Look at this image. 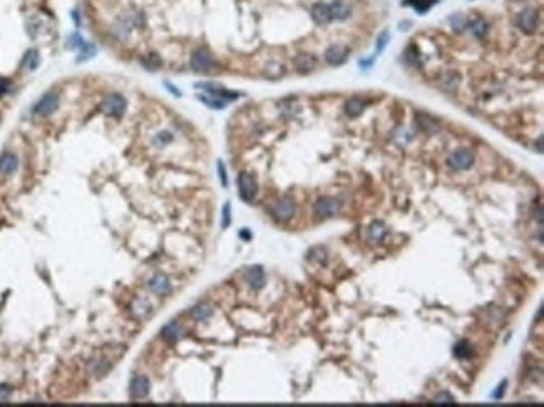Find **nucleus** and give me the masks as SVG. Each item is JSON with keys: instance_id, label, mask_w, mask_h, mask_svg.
<instances>
[{"instance_id": "nucleus-4", "label": "nucleus", "mask_w": 544, "mask_h": 407, "mask_svg": "<svg viewBox=\"0 0 544 407\" xmlns=\"http://www.w3.org/2000/svg\"><path fill=\"white\" fill-rule=\"evenodd\" d=\"M340 210H342V201L335 196L320 198V199H317L315 206H313V211H315V215L320 218H330V216L337 215Z\"/></svg>"}, {"instance_id": "nucleus-23", "label": "nucleus", "mask_w": 544, "mask_h": 407, "mask_svg": "<svg viewBox=\"0 0 544 407\" xmlns=\"http://www.w3.org/2000/svg\"><path fill=\"white\" fill-rule=\"evenodd\" d=\"M198 99L201 101L203 104H206L208 107H211V109H223L226 106V101H223V99H220V97H216V96H211L208 93L198 94Z\"/></svg>"}, {"instance_id": "nucleus-5", "label": "nucleus", "mask_w": 544, "mask_h": 407, "mask_svg": "<svg viewBox=\"0 0 544 407\" xmlns=\"http://www.w3.org/2000/svg\"><path fill=\"white\" fill-rule=\"evenodd\" d=\"M447 165L454 169V171H465V169H469L474 165V153L469 149H457L447 160Z\"/></svg>"}, {"instance_id": "nucleus-31", "label": "nucleus", "mask_w": 544, "mask_h": 407, "mask_svg": "<svg viewBox=\"0 0 544 407\" xmlns=\"http://www.w3.org/2000/svg\"><path fill=\"white\" fill-rule=\"evenodd\" d=\"M229 223H231V205L226 203L223 206V220H221V227L228 228Z\"/></svg>"}, {"instance_id": "nucleus-18", "label": "nucleus", "mask_w": 544, "mask_h": 407, "mask_svg": "<svg viewBox=\"0 0 544 407\" xmlns=\"http://www.w3.org/2000/svg\"><path fill=\"white\" fill-rule=\"evenodd\" d=\"M181 335H183V330H181L178 322H169V324H166L161 329V337L164 338L168 344H176L181 338Z\"/></svg>"}, {"instance_id": "nucleus-9", "label": "nucleus", "mask_w": 544, "mask_h": 407, "mask_svg": "<svg viewBox=\"0 0 544 407\" xmlns=\"http://www.w3.org/2000/svg\"><path fill=\"white\" fill-rule=\"evenodd\" d=\"M347 57H348V49L345 46L335 44V46H330L325 51V60L330 65H342L347 60Z\"/></svg>"}, {"instance_id": "nucleus-6", "label": "nucleus", "mask_w": 544, "mask_h": 407, "mask_svg": "<svg viewBox=\"0 0 544 407\" xmlns=\"http://www.w3.org/2000/svg\"><path fill=\"white\" fill-rule=\"evenodd\" d=\"M213 65H215L213 57L204 49H198L191 56V67L195 72H199V74H206V72L213 69Z\"/></svg>"}, {"instance_id": "nucleus-1", "label": "nucleus", "mask_w": 544, "mask_h": 407, "mask_svg": "<svg viewBox=\"0 0 544 407\" xmlns=\"http://www.w3.org/2000/svg\"><path fill=\"white\" fill-rule=\"evenodd\" d=\"M516 26L519 27V30L528 35H533L537 30V24H539V15H537V10L533 7L523 9L519 14L516 15Z\"/></svg>"}, {"instance_id": "nucleus-38", "label": "nucleus", "mask_w": 544, "mask_h": 407, "mask_svg": "<svg viewBox=\"0 0 544 407\" xmlns=\"http://www.w3.org/2000/svg\"><path fill=\"white\" fill-rule=\"evenodd\" d=\"M164 86H166V89H169V91H171V93H173L174 96H178V97L181 96V93H179V89H178V87H174V86H173V84H169V82H164Z\"/></svg>"}, {"instance_id": "nucleus-35", "label": "nucleus", "mask_w": 544, "mask_h": 407, "mask_svg": "<svg viewBox=\"0 0 544 407\" xmlns=\"http://www.w3.org/2000/svg\"><path fill=\"white\" fill-rule=\"evenodd\" d=\"M70 46L72 47H82L84 44H86V42H84L82 40V37H81V35H77V34H74V35H72V37H70Z\"/></svg>"}, {"instance_id": "nucleus-30", "label": "nucleus", "mask_w": 544, "mask_h": 407, "mask_svg": "<svg viewBox=\"0 0 544 407\" xmlns=\"http://www.w3.org/2000/svg\"><path fill=\"white\" fill-rule=\"evenodd\" d=\"M389 39H390L389 30H384V32L380 34L377 37V40H375V54H382L384 52L385 46L389 44Z\"/></svg>"}, {"instance_id": "nucleus-28", "label": "nucleus", "mask_w": 544, "mask_h": 407, "mask_svg": "<svg viewBox=\"0 0 544 407\" xmlns=\"http://www.w3.org/2000/svg\"><path fill=\"white\" fill-rule=\"evenodd\" d=\"M308 258H310L312 262H317L318 265H325V263H326V252H325V248H322V246L312 248V250L308 252Z\"/></svg>"}, {"instance_id": "nucleus-12", "label": "nucleus", "mask_w": 544, "mask_h": 407, "mask_svg": "<svg viewBox=\"0 0 544 407\" xmlns=\"http://www.w3.org/2000/svg\"><path fill=\"white\" fill-rule=\"evenodd\" d=\"M148 287L159 295H168L169 291H171V282H169V278L166 275H162V273H156V275L149 278Z\"/></svg>"}, {"instance_id": "nucleus-34", "label": "nucleus", "mask_w": 544, "mask_h": 407, "mask_svg": "<svg viewBox=\"0 0 544 407\" xmlns=\"http://www.w3.org/2000/svg\"><path fill=\"white\" fill-rule=\"evenodd\" d=\"M218 173H220V179L223 186H228V176H226V168L223 165V161H218Z\"/></svg>"}, {"instance_id": "nucleus-26", "label": "nucleus", "mask_w": 544, "mask_h": 407, "mask_svg": "<svg viewBox=\"0 0 544 407\" xmlns=\"http://www.w3.org/2000/svg\"><path fill=\"white\" fill-rule=\"evenodd\" d=\"M469 29H470V32H472L477 39H482L487 34V22L484 19H476V20L470 22Z\"/></svg>"}, {"instance_id": "nucleus-39", "label": "nucleus", "mask_w": 544, "mask_h": 407, "mask_svg": "<svg viewBox=\"0 0 544 407\" xmlns=\"http://www.w3.org/2000/svg\"><path fill=\"white\" fill-rule=\"evenodd\" d=\"M240 235H241V236H245V238H250V236H251V235L248 233V232H241Z\"/></svg>"}, {"instance_id": "nucleus-19", "label": "nucleus", "mask_w": 544, "mask_h": 407, "mask_svg": "<svg viewBox=\"0 0 544 407\" xmlns=\"http://www.w3.org/2000/svg\"><path fill=\"white\" fill-rule=\"evenodd\" d=\"M364 107H365L364 101H360L359 97H353V99L347 101V104H345V112H347V116H348V118H359L360 114L364 112Z\"/></svg>"}, {"instance_id": "nucleus-8", "label": "nucleus", "mask_w": 544, "mask_h": 407, "mask_svg": "<svg viewBox=\"0 0 544 407\" xmlns=\"http://www.w3.org/2000/svg\"><path fill=\"white\" fill-rule=\"evenodd\" d=\"M196 89H203L206 91L208 94L211 96H216L220 97V99L223 101H233V99H238L240 96H243V93H236V91H228L225 87H220V86H215V84H208V82H201V84H195Z\"/></svg>"}, {"instance_id": "nucleus-36", "label": "nucleus", "mask_w": 544, "mask_h": 407, "mask_svg": "<svg viewBox=\"0 0 544 407\" xmlns=\"http://www.w3.org/2000/svg\"><path fill=\"white\" fill-rule=\"evenodd\" d=\"M9 397H10V389L5 386H0V402L7 400Z\"/></svg>"}, {"instance_id": "nucleus-22", "label": "nucleus", "mask_w": 544, "mask_h": 407, "mask_svg": "<svg viewBox=\"0 0 544 407\" xmlns=\"http://www.w3.org/2000/svg\"><path fill=\"white\" fill-rule=\"evenodd\" d=\"M191 317L196 319V320H206L211 313H213V308H211L208 303H198V305H195L190 310Z\"/></svg>"}, {"instance_id": "nucleus-20", "label": "nucleus", "mask_w": 544, "mask_h": 407, "mask_svg": "<svg viewBox=\"0 0 544 407\" xmlns=\"http://www.w3.org/2000/svg\"><path fill=\"white\" fill-rule=\"evenodd\" d=\"M263 74L267 76L268 79H278V77H281L283 74H285V67H283V64L271 60V62H268L267 65H265Z\"/></svg>"}, {"instance_id": "nucleus-32", "label": "nucleus", "mask_w": 544, "mask_h": 407, "mask_svg": "<svg viewBox=\"0 0 544 407\" xmlns=\"http://www.w3.org/2000/svg\"><path fill=\"white\" fill-rule=\"evenodd\" d=\"M171 139H173V136H171V132H168V131H164V132H159V134H158V138H156V139H154V143H156V144H158V146H164L166 143H169V141H171Z\"/></svg>"}, {"instance_id": "nucleus-14", "label": "nucleus", "mask_w": 544, "mask_h": 407, "mask_svg": "<svg viewBox=\"0 0 544 407\" xmlns=\"http://www.w3.org/2000/svg\"><path fill=\"white\" fill-rule=\"evenodd\" d=\"M295 69H297L300 74H306V72H312L317 67V59L312 54H298L293 60Z\"/></svg>"}, {"instance_id": "nucleus-27", "label": "nucleus", "mask_w": 544, "mask_h": 407, "mask_svg": "<svg viewBox=\"0 0 544 407\" xmlns=\"http://www.w3.org/2000/svg\"><path fill=\"white\" fill-rule=\"evenodd\" d=\"M39 65V52L37 51H29L26 54V57L22 60V67H26L27 71H34Z\"/></svg>"}, {"instance_id": "nucleus-11", "label": "nucleus", "mask_w": 544, "mask_h": 407, "mask_svg": "<svg viewBox=\"0 0 544 407\" xmlns=\"http://www.w3.org/2000/svg\"><path fill=\"white\" fill-rule=\"evenodd\" d=\"M273 215H275L276 220H280V221H287V220H290V218H292V216L295 215V203H293V199H290V198H281L280 201H278V203L275 205V208H273Z\"/></svg>"}, {"instance_id": "nucleus-17", "label": "nucleus", "mask_w": 544, "mask_h": 407, "mask_svg": "<svg viewBox=\"0 0 544 407\" xmlns=\"http://www.w3.org/2000/svg\"><path fill=\"white\" fill-rule=\"evenodd\" d=\"M246 282H248V285H250L251 288H255V290L263 288V285H265V272H263L262 266L256 265V266H251V268H248V272H246Z\"/></svg>"}, {"instance_id": "nucleus-24", "label": "nucleus", "mask_w": 544, "mask_h": 407, "mask_svg": "<svg viewBox=\"0 0 544 407\" xmlns=\"http://www.w3.org/2000/svg\"><path fill=\"white\" fill-rule=\"evenodd\" d=\"M141 62H143V65H144L146 69L154 71V69H159V67H161L162 59H161L156 52H149V54H146V56L141 59Z\"/></svg>"}, {"instance_id": "nucleus-16", "label": "nucleus", "mask_w": 544, "mask_h": 407, "mask_svg": "<svg viewBox=\"0 0 544 407\" xmlns=\"http://www.w3.org/2000/svg\"><path fill=\"white\" fill-rule=\"evenodd\" d=\"M330 10L334 20H345L352 15V7H350L345 0H334L330 4Z\"/></svg>"}, {"instance_id": "nucleus-15", "label": "nucleus", "mask_w": 544, "mask_h": 407, "mask_svg": "<svg viewBox=\"0 0 544 407\" xmlns=\"http://www.w3.org/2000/svg\"><path fill=\"white\" fill-rule=\"evenodd\" d=\"M17 168H19V157L14 153H4L0 156V174L10 176L17 171Z\"/></svg>"}, {"instance_id": "nucleus-13", "label": "nucleus", "mask_w": 544, "mask_h": 407, "mask_svg": "<svg viewBox=\"0 0 544 407\" xmlns=\"http://www.w3.org/2000/svg\"><path fill=\"white\" fill-rule=\"evenodd\" d=\"M149 389H151V384H149L148 377H144V375H136V377H132V380H131V396L132 397H136V399L146 397L149 394Z\"/></svg>"}, {"instance_id": "nucleus-10", "label": "nucleus", "mask_w": 544, "mask_h": 407, "mask_svg": "<svg viewBox=\"0 0 544 407\" xmlns=\"http://www.w3.org/2000/svg\"><path fill=\"white\" fill-rule=\"evenodd\" d=\"M312 19L315 20L318 26H326V24H330L332 20H334L332 10H330V4L317 2L312 7Z\"/></svg>"}, {"instance_id": "nucleus-21", "label": "nucleus", "mask_w": 544, "mask_h": 407, "mask_svg": "<svg viewBox=\"0 0 544 407\" xmlns=\"http://www.w3.org/2000/svg\"><path fill=\"white\" fill-rule=\"evenodd\" d=\"M109 367H111V362H109V359H106V357H98V359H94L92 362H90L89 366V370L96 375H101V374H106Z\"/></svg>"}, {"instance_id": "nucleus-33", "label": "nucleus", "mask_w": 544, "mask_h": 407, "mask_svg": "<svg viewBox=\"0 0 544 407\" xmlns=\"http://www.w3.org/2000/svg\"><path fill=\"white\" fill-rule=\"evenodd\" d=\"M435 402H437V404H454L456 400H454V397L451 396V394L442 392V394H439V396L435 397Z\"/></svg>"}, {"instance_id": "nucleus-2", "label": "nucleus", "mask_w": 544, "mask_h": 407, "mask_svg": "<svg viewBox=\"0 0 544 407\" xmlns=\"http://www.w3.org/2000/svg\"><path fill=\"white\" fill-rule=\"evenodd\" d=\"M256 191H258V185H256L255 176H253L251 173H246V171L240 173V176H238L240 198L246 203H251L256 196Z\"/></svg>"}, {"instance_id": "nucleus-7", "label": "nucleus", "mask_w": 544, "mask_h": 407, "mask_svg": "<svg viewBox=\"0 0 544 407\" xmlns=\"http://www.w3.org/2000/svg\"><path fill=\"white\" fill-rule=\"evenodd\" d=\"M59 107V96L56 93H47L39 99L37 104L34 106V112L37 116H51V114Z\"/></svg>"}, {"instance_id": "nucleus-29", "label": "nucleus", "mask_w": 544, "mask_h": 407, "mask_svg": "<svg viewBox=\"0 0 544 407\" xmlns=\"http://www.w3.org/2000/svg\"><path fill=\"white\" fill-rule=\"evenodd\" d=\"M368 232H370L372 240H382L384 235L387 233V228H385L384 221H373L370 224V230H368Z\"/></svg>"}, {"instance_id": "nucleus-25", "label": "nucleus", "mask_w": 544, "mask_h": 407, "mask_svg": "<svg viewBox=\"0 0 544 407\" xmlns=\"http://www.w3.org/2000/svg\"><path fill=\"white\" fill-rule=\"evenodd\" d=\"M454 354H456V357H459V359H467V357L474 354L472 345H470L467 340H461V342L454 347Z\"/></svg>"}, {"instance_id": "nucleus-3", "label": "nucleus", "mask_w": 544, "mask_h": 407, "mask_svg": "<svg viewBox=\"0 0 544 407\" xmlns=\"http://www.w3.org/2000/svg\"><path fill=\"white\" fill-rule=\"evenodd\" d=\"M126 107H128V102H126L124 96H121V94L107 96L101 104L102 112L107 114V116H112V118L123 116V114L126 112Z\"/></svg>"}, {"instance_id": "nucleus-37", "label": "nucleus", "mask_w": 544, "mask_h": 407, "mask_svg": "<svg viewBox=\"0 0 544 407\" xmlns=\"http://www.w3.org/2000/svg\"><path fill=\"white\" fill-rule=\"evenodd\" d=\"M506 386H507V382H506V380H503V382H501V386L498 387V392H494V397H495V399H501V397H503V394H504V389H506Z\"/></svg>"}]
</instances>
